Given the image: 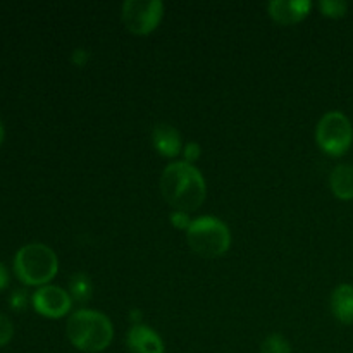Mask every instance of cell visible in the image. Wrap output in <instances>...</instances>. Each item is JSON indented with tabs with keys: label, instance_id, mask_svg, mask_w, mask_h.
Here are the masks:
<instances>
[{
	"label": "cell",
	"instance_id": "obj_1",
	"mask_svg": "<svg viewBox=\"0 0 353 353\" xmlns=\"http://www.w3.org/2000/svg\"><path fill=\"white\" fill-rule=\"evenodd\" d=\"M161 192L165 202L176 210L193 212L207 196V185L202 172L188 162H172L164 169Z\"/></svg>",
	"mask_w": 353,
	"mask_h": 353
},
{
	"label": "cell",
	"instance_id": "obj_2",
	"mask_svg": "<svg viewBox=\"0 0 353 353\" xmlns=\"http://www.w3.org/2000/svg\"><path fill=\"white\" fill-rule=\"evenodd\" d=\"M65 334L72 347L85 353L105 350L114 338V327L109 317L97 310L83 309L72 314L65 324Z\"/></svg>",
	"mask_w": 353,
	"mask_h": 353
},
{
	"label": "cell",
	"instance_id": "obj_3",
	"mask_svg": "<svg viewBox=\"0 0 353 353\" xmlns=\"http://www.w3.org/2000/svg\"><path fill=\"white\" fill-rule=\"evenodd\" d=\"M57 271V255L43 243L24 245L14 257V272L28 286H45L55 278Z\"/></svg>",
	"mask_w": 353,
	"mask_h": 353
},
{
	"label": "cell",
	"instance_id": "obj_4",
	"mask_svg": "<svg viewBox=\"0 0 353 353\" xmlns=\"http://www.w3.org/2000/svg\"><path fill=\"white\" fill-rule=\"evenodd\" d=\"M186 241L192 252L205 259H216L226 254L231 245L230 228L212 216L199 217L186 231Z\"/></svg>",
	"mask_w": 353,
	"mask_h": 353
},
{
	"label": "cell",
	"instance_id": "obj_5",
	"mask_svg": "<svg viewBox=\"0 0 353 353\" xmlns=\"http://www.w3.org/2000/svg\"><path fill=\"white\" fill-rule=\"evenodd\" d=\"M316 140L326 154L333 157L343 155L353 140V128L348 117L341 112H327L317 124Z\"/></svg>",
	"mask_w": 353,
	"mask_h": 353
},
{
	"label": "cell",
	"instance_id": "obj_6",
	"mask_svg": "<svg viewBox=\"0 0 353 353\" xmlns=\"http://www.w3.org/2000/svg\"><path fill=\"white\" fill-rule=\"evenodd\" d=\"M164 16V3L161 0H128L123 3L121 21L130 33L150 34Z\"/></svg>",
	"mask_w": 353,
	"mask_h": 353
},
{
	"label": "cell",
	"instance_id": "obj_7",
	"mask_svg": "<svg viewBox=\"0 0 353 353\" xmlns=\"http://www.w3.org/2000/svg\"><path fill=\"white\" fill-rule=\"evenodd\" d=\"M33 307L47 319H61L71 310L72 299L61 286L45 285L33 293Z\"/></svg>",
	"mask_w": 353,
	"mask_h": 353
},
{
	"label": "cell",
	"instance_id": "obj_8",
	"mask_svg": "<svg viewBox=\"0 0 353 353\" xmlns=\"http://www.w3.org/2000/svg\"><path fill=\"white\" fill-rule=\"evenodd\" d=\"M310 9H312V2L309 0H272L268 6L271 19L283 26L300 23L305 19Z\"/></svg>",
	"mask_w": 353,
	"mask_h": 353
},
{
	"label": "cell",
	"instance_id": "obj_9",
	"mask_svg": "<svg viewBox=\"0 0 353 353\" xmlns=\"http://www.w3.org/2000/svg\"><path fill=\"white\" fill-rule=\"evenodd\" d=\"M128 348L131 353H164V341L152 327L133 324L128 333Z\"/></svg>",
	"mask_w": 353,
	"mask_h": 353
},
{
	"label": "cell",
	"instance_id": "obj_10",
	"mask_svg": "<svg viewBox=\"0 0 353 353\" xmlns=\"http://www.w3.org/2000/svg\"><path fill=\"white\" fill-rule=\"evenodd\" d=\"M152 143L162 157H176L181 152V134L171 124H157L152 130Z\"/></svg>",
	"mask_w": 353,
	"mask_h": 353
},
{
	"label": "cell",
	"instance_id": "obj_11",
	"mask_svg": "<svg viewBox=\"0 0 353 353\" xmlns=\"http://www.w3.org/2000/svg\"><path fill=\"white\" fill-rule=\"evenodd\" d=\"M331 312L340 323H353V286L340 285L331 295Z\"/></svg>",
	"mask_w": 353,
	"mask_h": 353
},
{
	"label": "cell",
	"instance_id": "obj_12",
	"mask_svg": "<svg viewBox=\"0 0 353 353\" xmlns=\"http://www.w3.org/2000/svg\"><path fill=\"white\" fill-rule=\"evenodd\" d=\"M330 186L334 196L340 200L353 199V165L341 164L333 169L330 176Z\"/></svg>",
	"mask_w": 353,
	"mask_h": 353
},
{
	"label": "cell",
	"instance_id": "obj_13",
	"mask_svg": "<svg viewBox=\"0 0 353 353\" xmlns=\"http://www.w3.org/2000/svg\"><path fill=\"white\" fill-rule=\"evenodd\" d=\"M69 290H71V299L78 300V302H88L93 295V283L88 274L78 272L71 278Z\"/></svg>",
	"mask_w": 353,
	"mask_h": 353
},
{
	"label": "cell",
	"instance_id": "obj_14",
	"mask_svg": "<svg viewBox=\"0 0 353 353\" xmlns=\"http://www.w3.org/2000/svg\"><path fill=\"white\" fill-rule=\"evenodd\" d=\"M261 353H292L288 340L281 334H269L261 345Z\"/></svg>",
	"mask_w": 353,
	"mask_h": 353
},
{
	"label": "cell",
	"instance_id": "obj_15",
	"mask_svg": "<svg viewBox=\"0 0 353 353\" xmlns=\"http://www.w3.org/2000/svg\"><path fill=\"white\" fill-rule=\"evenodd\" d=\"M321 12L326 17H333V19H340L347 14L348 3L343 2V0H323L319 3Z\"/></svg>",
	"mask_w": 353,
	"mask_h": 353
},
{
	"label": "cell",
	"instance_id": "obj_16",
	"mask_svg": "<svg viewBox=\"0 0 353 353\" xmlns=\"http://www.w3.org/2000/svg\"><path fill=\"white\" fill-rule=\"evenodd\" d=\"M12 336H14L12 323H10L6 316L0 314V347L9 343V341L12 340Z\"/></svg>",
	"mask_w": 353,
	"mask_h": 353
},
{
	"label": "cell",
	"instance_id": "obj_17",
	"mask_svg": "<svg viewBox=\"0 0 353 353\" xmlns=\"http://www.w3.org/2000/svg\"><path fill=\"white\" fill-rule=\"evenodd\" d=\"M171 223H172V226L178 228V230L188 231V228L192 226L193 221L190 219L188 212H183V210H174V212L171 214Z\"/></svg>",
	"mask_w": 353,
	"mask_h": 353
},
{
	"label": "cell",
	"instance_id": "obj_18",
	"mask_svg": "<svg viewBox=\"0 0 353 353\" xmlns=\"http://www.w3.org/2000/svg\"><path fill=\"white\" fill-rule=\"evenodd\" d=\"M200 152H202V148H200L199 143H195V141H192V143H186L185 147V162H188V164L193 165V162H196L200 159Z\"/></svg>",
	"mask_w": 353,
	"mask_h": 353
},
{
	"label": "cell",
	"instance_id": "obj_19",
	"mask_svg": "<svg viewBox=\"0 0 353 353\" xmlns=\"http://www.w3.org/2000/svg\"><path fill=\"white\" fill-rule=\"evenodd\" d=\"M26 303H28V296L23 290H17V292H14L12 295H10V307H12L14 310L26 309Z\"/></svg>",
	"mask_w": 353,
	"mask_h": 353
},
{
	"label": "cell",
	"instance_id": "obj_20",
	"mask_svg": "<svg viewBox=\"0 0 353 353\" xmlns=\"http://www.w3.org/2000/svg\"><path fill=\"white\" fill-rule=\"evenodd\" d=\"M88 59H90V54L85 50V48H76V50L72 52V55H71L72 64L78 65V68H83V65H86Z\"/></svg>",
	"mask_w": 353,
	"mask_h": 353
},
{
	"label": "cell",
	"instance_id": "obj_21",
	"mask_svg": "<svg viewBox=\"0 0 353 353\" xmlns=\"http://www.w3.org/2000/svg\"><path fill=\"white\" fill-rule=\"evenodd\" d=\"M7 285H9V272H7L6 265L0 262V292H2V290H6Z\"/></svg>",
	"mask_w": 353,
	"mask_h": 353
},
{
	"label": "cell",
	"instance_id": "obj_22",
	"mask_svg": "<svg viewBox=\"0 0 353 353\" xmlns=\"http://www.w3.org/2000/svg\"><path fill=\"white\" fill-rule=\"evenodd\" d=\"M3 138H6V130H3V124L2 121H0V147H2L3 143Z\"/></svg>",
	"mask_w": 353,
	"mask_h": 353
}]
</instances>
